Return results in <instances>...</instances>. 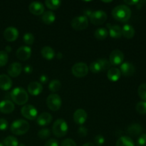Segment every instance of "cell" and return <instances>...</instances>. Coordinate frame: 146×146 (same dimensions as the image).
<instances>
[{
    "label": "cell",
    "mask_w": 146,
    "mask_h": 146,
    "mask_svg": "<svg viewBox=\"0 0 146 146\" xmlns=\"http://www.w3.org/2000/svg\"><path fill=\"white\" fill-rule=\"evenodd\" d=\"M112 16L117 21L126 22L131 17V10L127 5L121 4L112 10Z\"/></svg>",
    "instance_id": "1"
},
{
    "label": "cell",
    "mask_w": 146,
    "mask_h": 146,
    "mask_svg": "<svg viewBox=\"0 0 146 146\" xmlns=\"http://www.w3.org/2000/svg\"><path fill=\"white\" fill-rule=\"evenodd\" d=\"M13 102L17 105H24L29 100V96L25 89L23 88H16L10 94Z\"/></svg>",
    "instance_id": "2"
},
{
    "label": "cell",
    "mask_w": 146,
    "mask_h": 146,
    "mask_svg": "<svg viewBox=\"0 0 146 146\" xmlns=\"http://www.w3.org/2000/svg\"><path fill=\"white\" fill-rule=\"evenodd\" d=\"M29 123L23 119H18L11 123L10 130L13 134L17 135H24L29 130Z\"/></svg>",
    "instance_id": "3"
},
{
    "label": "cell",
    "mask_w": 146,
    "mask_h": 146,
    "mask_svg": "<svg viewBox=\"0 0 146 146\" xmlns=\"http://www.w3.org/2000/svg\"><path fill=\"white\" fill-rule=\"evenodd\" d=\"M68 124L66 122L65 120L62 119V118L57 119L54 122L52 128L53 133L58 138H62V137L65 136L68 133Z\"/></svg>",
    "instance_id": "4"
},
{
    "label": "cell",
    "mask_w": 146,
    "mask_h": 146,
    "mask_svg": "<svg viewBox=\"0 0 146 146\" xmlns=\"http://www.w3.org/2000/svg\"><path fill=\"white\" fill-rule=\"evenodd\" d=\"M46 104L48 108L52 111H57L61 108L62 105L61 98L58 94H50L46 99Z\"/></svg>",
    "instance_id": "5"
},
{
    "label": "cell",
    "mask_w": 146,
    "mask_h": 146,
    "mask_svg": "<svg viewBox=\"0 0 146 146\" xmlns=\"http://www.w3.org/2000/svg\"><path fill=\"white\" fill-rule=\"evenodd\" d=\"M107 14L103 10H96L89 15L90 21L94 25H101L107 20Z\"/></svg>",
    "instance_id": "6"
},
{
    "label": "cell",
    "mask_w": 146,
    "mask_h": 146,
    "mask_svg": "<svg viewBox=\"0 0 146 146\" xmlns=\"http://www.w3.org/2000/svg\"><path fill=\"white\" fill-rule=\"evenodd\" d=\"M88 67L85 63L79 62L74 64L71 68V72L74 76L77 78H83L88 73Z\"/></svg>",
    "instance_id": "7"
},
{
    "label": "cell",
    "mask_w": 146,
    "mask_h": 146,
    "mask_svg": "<svg viewBox=\"0 0 146 146\" xmlns=\"http://www.w3.org/2000/svg\"><path fill=\"white\" fill-rule=\"evenodd\" d=\"M71 25L75 30L86 29L88 26V19L86 16L76 17L71 21Z\"/></svg>",
    "instance_id": "8"
},
{
    "label": "cell",
    "mask_w": 146,
    "mask_h": 146,
    "mask_svg": "<svg viewBox=\"0 0 146 146\" xmlns=\"http://www.w3.org/2000/svg\"><path fill=\"white\" fill-rule=\"evenodd\" d=\"M21 113L23 116L28 120L36 119L38 114L36 108L32 105H25L21 109Z\"/></svg>",
    "instance_id": "9"
},
{
    "label": "cell",
    "mask_w": 146,
    "mask_h": 146,
    "mask_svg": "<svg viewBox=\"0 0 146 146\" xmlns=\"http://www.w3.org/2000/svg\"><path fill=\"white\" fill-rule=\"evenodd\" d=\"M124 60V54L121 50H113L109 56V61L111 64L114 66L120 65Z\"/></svg>",
    "instance_id": "10"
},
{
    "label": "cell",
    "mask_w": 146,
    "mask_h": 146,
    "mask_svg": "<svg viewBox=\"0 0 146 146\" xmlns=\"http://www.w3.org/2000/svg\"><path fill=\"white\" fill-rule=\"evenodd\" d=\"M31 55V48L27 46L19 47L16 52V56L21 61H26L29 59Z\"/></svg>",
    "instance_id": "11"
},
{
    "label": "cell",
    "mask_w": 146,
    "mask_h": 146,
    "mask_svg": "<svg viewBox=\"0 0 146 146\" xmlns=\"http://www.w3.org/2000/svg\"><path fill=\"white\" fill-rule=\"evenodd\" d=\"M4 37L7 41L12 42L16 41L19 37V31L15 27H7L4 31Z\"/></svg>",
    "instance_id": "12"
},
{
    "label": "cell",
    "mask_w": 146,
    "mask_h": 146,
    "mask_svg": "<svg viewBox=\"0 0 146 146\" xmlns=\"http://www.w3.org/2000/svg\"><path fill=\"white\" fill-rule=\"evenodd\" d=\"M21 71H22V66L20 63L18 62H14L10 64L7 69L9 75L14 78L19 76L21 74Z\"/></svg>",
    "instance_id": "13"
},
{
    "label": "cell",
    "mask_w": 146,
    "mask_h": 146,
    "mask_svg": "<svg viewBox=\"0 0 146 146\" xmlns=\"http://www.w3.org/2000/svg\"><path fill=\"white\" fill-rule=\"evenodd\" d=\"M87 113L84 109L76 110L74 113V121L78 125H83L87 120Z\"/></svg>",
    "instance_id": "14"
},
{
    "label": "cell",
    "mask_w": 146,
    "mask_h": 146,
    "mask_svg": "<svg viewBox=\"0 0 146 146\" xmlns=\"http://www.w3.org/2000/svg\"><path fill=\"white\" fill-rule=\"evenodd\" d=\"M121 73L125 76H131L135 72V68L133 64L126 61L121 64Z\"/></svg>",
    "instance_id": "15"
},
{
    "label": "cell",
    "mask_w": 146,
    "mask_h": 146,
    "mask_svg": "<svg viewBox=\"0 0 146 146\" xmlns=\"http://www.w3.org/2000/svg\"><path fill=\"white\" fill-rule=\"evenodd\" d=\"M29 9L31 14L34 15H41L44 13V7L43 4L38 1H33L29 4Z\"/></svg>",
    "instance_id": "16"
},
{
    "label": "cell",
    "mask_w": 146,
    "mask_h": 146,
    "mask_svg": "<svg viewBox=\"0 0 146 146\" xmlns=\"http://www.w3.org/2000/svg\"><path fill=\"white\" fill-rule=\"evenodd\" d=\"M14 110V104L12 101L4 100L0 102V112L2 113H11Z\"/></svg>",
    "instance_id": "17"
},
{
    "label": "cell",
    "mask_w": 146,
    "mask_h": 146,
    "mask_svg": "<svg viewBox=\"0 0 146 146\" xmlns=\"http://www.w3.org/2000/svg\"><path fill=\"white\" fill-rule=\"evenodd\" d=\"M28 92L32 96H38L41 94L43 91V86L38 82H31L28 86Z\"/></svg>",
    "instance_id": "18"
},
{
    "label": "cell",
    "mask_w": 146,
    "mask_h": 146,
    "mask_svg": "<svg viewBox=\"0 0 146 146\" xmlns=\"http://www.w3.org/2000/svg\"><path fill=\"white\" fill-rule=\"evenodd\" d=\"M52 115L51 114L48 113L44 112L38 115L36 121L37 123L40 126H46V125H48L52 121Z\"/></svg>",
    "instance_id": "19"
},
{
    "label": "cell",
    "mask_w": 146,
    "mask_h": 146,
    "mask_svg": "<svg viewBox=\"0 0 146 146\" xmlns=\"http://www.w3.org/2000/svg\"><path fill=\"white\" fill-rule=\"evenodd\" d=\"M12 86V81L6 74L0 75V88L3 91H8Z\"/></svg>",
    "instance_id": "20"
},
{
    "label": "cell",
    "mask_w": 146,
    "mask_h": 146,
    "mask_svg": "<svg viewBox=\"0 0 146 146\" xmlns=\"http://www.w3.org/2000/svg\"><path fill=\"white\" fill-rule=\"evenodd\" d=\"M121 73L120 69H118V68H111L108 70V73H107V77H108V79L111 81L113 82H116L119 80V78H121Z\"/></svg>",
    "instance_id": "21"
},
{
    "label": "cell",
    "mask_w": 146,
    "mask_h": 146,
    "mask_svg": "<svg viewBox=\"0 0 146 146\" xmlns=\"http://www.w3.org/2000/svg\"><path fill=\"white\" fill-rule=\"evenodd\" d=\"M135 29L130 24H125L122 28V36H123L125 38H132L135 35Z\"/></svg>",
    "instance_id": "22"
},
{
    "label": "cell",
    "mask_w": 146,
    "mask_h": 146,
    "mask_svg": "<svg viewBox=\"0 0 146 146\" xmlns=\"http://www.w3.org/2000/svg\"><path fill=\"white\" fill-rule=\"evenodd\" d=\"M41 19H42V21L44 24L49 25V24H53L55 21L56 15L53 11H47L43 14Z\"/></svg>",
    "instance_id": "23"
},
{
    "label": "cell",
    "mask_w": 146,
    "mask_h": 146,
    "mask_svg": "<svg viewBox=\"0 0 146 146\" xmlns=\"http://www.w3.org/2000/svg\"><path fill=\"white\" fill-rule=\"evenodd\" d=\"M143 128L140 124L133 123L131 124L128 128V133L132 136H136L142 133Z\"/></svg>",
    "instance_id": "24"
},
{
    "label": "cell",
    "mask_w": 146,
    "mask_h": 146,
    "mask_svg": "<svg viewBox=\"0 0 146 146\" xmlns=\"http://www.w3.org/2000/svg\"><path fill=\"white\" fill-rule=\"evenodd\" d=\"M109 34L111 38H119L122 36V29L120 26H111L109 28Z\"/></svg>",
    "instance_id": "25"
},
{
    "label": "cell",
    "mask_w": 146,
    "mask_h": 146,
    "mask_svg": "<svg viewBox=\"0 0 146 146\" xmlns=\"http://www.w3.org/2000/svg\"><path fill=\"white\" fill-rule=\"evenodd\" d=\"M41 55L47 60H52L55 56V51L51 47L44 46L41 49Z\"/></svg>",
    "instance_id": "26"
},
{
    "label": "cell",
    "mask_w": 146,
    "mask_h": 146,
    "mask_svg": "<svg viewBox=\"0 0 146 146\" xmlns=\"http://www.w3.org/2000/svg\"><path fill=\"white\" fill-rule=\"evenodd\" d=\"M116 146H135V144L130 137L122 136L117 141Z\"/></svg>",
    "instance_id": "27"
},
{
    "label": "cell",
    "mask_w": 146,
    "mask_h": 146,
    "mask_svg": "<svg viewBox=\"0 0 146 146\" xmlns=\"http://www.w3.org/2000/svg\"><path fill=\"white\" fill-rule=\"evenodd\" d=\"M108 35V31L106 28H98L94 32V36L98 40H104Z\"/></svg>",
    "instance_id": "28"
},
{
    "label": "cell",
    "mask_w": 146,
    "mask_h": 146,
    "mask_svg": "<svg viewBox=\"0 0 146 146\" xmlns=\"http://www.w3.org/2000/svg\"><path fill=\"white\" fill-rule=\"evenodd\" d=\"M61 87V84L58 80L54 79L50 82L49 86H48V89L53 93L57 92L60 90Z\"/></svg>",
    "instance_id": "29"
},
{
    "label": "cell",
    "mask_w": 146,
    "mask_h": 146,
    "mask_svg": "<svg viewBox=\"0 0 146 146\" xmlns=\"http://www.w3.org/2000/svg\"><path fill=\"white\" fill-rule=\"evenodd\" d=\"M45 4L50 9L55 10L59 8L61 4V1L58 0H46L45 1Z\"/></svg>",
    "instance_id": "30"
},
{
    "label": "cell",
    "mask_w": 146,
    "mask_h": 146,
    "mask_svg": "<svg viewBox=\"0 0 146 146\" xmlns=\"http://www.w3.org/2000/svg\"><path fill=\"white\" fill-rule=\"evenodd\" d=\"M4 144L5 146H18L19 142L17 138L9 135L4 140Z\"/></svg>",
    "instance_id": "31"
},
{
    "label": "cell",
    "mask_w": 146,
    "mask_h": 146,
    "mask_svg": "<svg viewBox=\"0 0 146 146\" xmlns=\"http://www.w3.org/2000/svg\"><path fill=\"white\" fill-rule=\"evenodd\" d=\"M97 61H98L100 66H101V71H106V70H108L109 68H111V64L108 60L104 59V58H101V59H98Z\"/></svg>",
    "instance_id": "32"
},
{
    "label": "cell",
    "mask_w": 146,
    "mask_h": 146,
    "mask_svg": "<svg viewBox=\"0 0 146 146\" xmlns=\"http://www.w3.org/2000/svg\"><path fill=\"white\" fill-rule=\"evenodd\" d=\"M138 93L140 98L146 101V84H141L138 88Z\"/></svg>",
    "instance_id": "33"
},
{
    "label": "cell",
    "mask_w": 146,
    "mask_h": 146,
    "mask_svg": "<svg viewBox=\"0 0 146 146\" xmlns=\"http://www.w3.org/2000/svg\"><path fill=\"white\" fill-rule=\"evenodd\" d=\"M137 112L140 114L146 113V101H140L137 104L136 107H135Z\"/></svg>",
    "instance_id": "34"
},
{
    "label": "cell",
    "mask_w": 146,
    "mask_h": 146,
    "mask_svg": "<svg viewBox=\"0 0 146 146\" xmlns=\"http://www.w3.org/2000/svg\"><path fill=\"white\" fill-rule=\"evenodd\" d=\"M51 135V131L48 128H44L38 131V137L42 140L47 139Z\"/></svg>",
    "instance_id": "35"
},
{
    "label": "cell",
    "mask_w": 146,
    "mask_h": 146,
    "mask_svg": "<svg viewBox=\"0 0 146 146\" xmlns=\"http://www.w3.org/2000/svg\"><path fill=\"white\" fill-rule=\"evenodd\" d=\"M23 39L27 45H32L34 42V36L31 33H26L23 36Z\"/></svg>",
    "instance_id": "36"
},
{
    "label": "cell",
    "mask_w": 146,
    "mask_h": 146,
    "mask_svg": "<svg viewBox=\"0 0 146 146\" xmlns=\"http://www.w3.org/2000/svg\"><path fill=\"white\" fill-rule=\"evenodd\" d=\"M88 69H90V71H91L94 74H98V73L101 72V68L99 64H98V61H94V62L91 63L89 66V68Z\"/></svg>",
    "instance_id": "37"
},
{
    "label": "cell",
    "mask_w": 146,
    "mask_h": 146,
    "mask_svg": "<svg viewBox=\"0 0 146 146\" xmlns=\"http://www.w3.org/2000/svg\"><path fill=\"white\" fill-rule=\"evenodd\" d=\"M9 56L5 51H0V66H4L7 64Z\"/></svg>",
    "instance_id": "38"
},
{
    "label": "cell",
    "mask_w": 146,
    "mask_h": 146,
    "mask_svg": "<svg viewBox=\"0 0 146 146\" xmlns=\"http://www.w3.org/2000/svg\"><path fill=\"white\" fill-rule=\"evenodd\" d=\"M94 141L97 146H102L105 143V138L102 135H97L94 138Z\"/></svg>",
    "instance_id": "39"
},
{
    "label": "cell",
    "mask_w": 146,
    "mask_h": 146,
    "mask_svg": "<svg viewBox=\"0 0 146 146\" xmlns=\"http://www.w3.org/2000/svg\"><path fill=\"white\" fill-rule=\"evenodd\" d=\"M137 146H146V133L142 134L137 141Z\"/></svg>",
    "instance_id": "40"
},
{
    "label": "cell",
    "mask_w": 146,
    "mask_h": 146,
    "mask_svg": "<svg viewBox=\"0 0 146 146\" xmlns=\"http://www.w3.org/2000/svg\"><path fill=\"white\" fill-rule=\"evenodd\" d=\"M87 133H88V130L86 127L81 126L79 127V128L78 129V134L80 137H86L87 135Z\"/></svg>",
    "instance_id": "41"
},
{
    "label": "cell",
    "mask_w": 146,
    "mask_h": 146,
    "mask_svg": "<svg viewBox=\"0 0 146 146\" xmlns=\"http://www.w3.org/2000/svg\"><path fill=\"white\" fill-rule=\"evenodd\" d=\"M61 146H76L75 141H73L72 139H65L64 141H63V142L61 143Z\"/></svg>",
    "instance_id": "42"
},
{
    "label": "cell",
    "mask_w": 146,
    "mask_h": 146,
    "mask_svg": "<svg viewBox=\"0 0 146 146\" xmlns=\"http://www.w3.org/2000/svg\"><path fill=\"white\" fill-rule=\"evenodd\" d=\"M8 128V122L4 118H0V131H5Z\"/></svg>",
    "instance_id": "43"
},
{
    "label": "cell",
    "mask_w": 146,
    "mask_h": 146,
    "mask_svg": "<svg viewBox=\"0 0 146 146\" xmlns=\"http://www.w3.org/2000/svg\"><path fill=\"white\" fill-rule=\"evenodd\" d=\"M44 146H58V142L56 139H49L46 142Z\"/></svg>",
    "instance_id": "44"
},
{
    "label": "cell",
    "mask_w": 146,
    "mask_h": 146,
    "mask_svg": "<svg viewBox=\"0 0 146 146\" xmlns=\"http://www.w3.org/2000/svg\"><path fill=\"white\" fill-rule=\"evenodd\" d=\"M140 1L138 0H125L124 3H125L128 5H137L139 3Z\"/></svg>",
    "instance_id": "45"
},
{
    "label": "cell",
    "mask_w": 146,
    "mask_h": 146,
    "mask_svg": "<svg viewBox=\"0 0 146 146\" xmlns=\"http://www.w3.org/2000/svg\"><path fill=\"white\" fill-rule=\"evenodd\" d=\"M47 80H48V78H47L46 76L42 75L41 77H40V81H41L42 83H44V84L47 82Z\"/></svg>",
    "instance_id": "46"
},
{
    "label": "cell",
    "mask_w": 146,
    "mask_h": 146,
    "mask_svg": "<svg viewBox=\"0 0 146 146\" xmlns=\"http://www.w3.org/2000/svg\"><path fill=\"white\" fill-rule=\"evenodd\" d=\"M25 72L27 73V74H30V73L32 71V68H31V66H27L25 67Z\"/></svg>",
    "instance_id": "47"
},
{
    "label": "cell",
    "mask_w": 146,
    "mask_h": 146,
    "mask_svg": "<svg viewBox=\"0 0 146 146\" xmlns=\"http://www.w3.org/2000/svg\"><path fill=\"white\" fill-rule=\"evenodd\" d=\"M83 146H95V145L92 143H86L84 145H83Z\"/></svg>",
    "instance_id": "48"
},
{
    "label": "cell",
    "mask_w": 146,
    "mask_h": 146,
    "mask_svg": "<svg viewBox=\"0 0 146 146\" xmlns=\"http://www.w3.org/2000/svg\"><path fill=\"white\" fill-rule=\"evenodd\" d=\"M6 52H11V48L10 46H7V47H6Z\"/></svg>",
    "instance_id": "49"
},
{
    "label": "cell",
    "mask_w": 146,
    "mask_h": 146,
    "mask_svg": "<svg viewBox=\"0 0 146 146\" xmlns=\"http://www.w3.org/2000/svg\"><path fill=\"white\" fill-rule=\"evenodd\" d=\"M18 146H26V145H24V144H23V143H21V144H19V145Z\"/></svg>",
    "instance_id": "50"
},
{
    "label": "cell",
    "mask_w": 146,
    "mask_h": 146,
    "mask_svg": "<svg viewBox=\"0 0 146 146\" xmlns=\"http://www.w3.org/2000/svg\"><path fill=\"white\" fill-rule=\"evenodd\" d=\"M0 146H4V145H3V144H1V143H0Z\"/></svg>",
    "instance_id": "51"
}]
</instances>
